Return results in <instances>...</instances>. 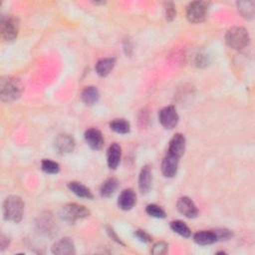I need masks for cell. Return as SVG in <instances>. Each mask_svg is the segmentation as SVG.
I'll return each mask as SVG.
<instances>
[{
  "instance_id": "1",
  "label": "cell",
  "mask_w": 255,
  "mask_h": 255,
  "mask_svg": "<svg viewBox=\"0 0 255 255\" xmlns=\"http://www.w3.org/2000/svg\"><path fill=\"white\" fill-rule=\"evenodd\" d=\"M23 91V85L17 78L6 76L0 80V97L3 102L10 103L17 100Z\"/></svg>"
},
{
  "instance_id": "2",
  "label": "cell",
  "mask_w": 255,
  "mask_h": 255,
  "mask_svg": "<svg viewBox=\"0 0 255 255\" xmlns=\"http://www.w3.org/2000/svg\"><path fill=\"white\" fill-rule=\"evenodd\" d=\"M24 201L18 195H9L3 203V215L6 220L19 223L23 218Z\"/></svg>"
},
{
  "instance_id": "3",
  "label": "cell",
  "mask_w": 255,
  "mask_h": 255,
  "mask_svg": "<svg viewBox=\"0 0 255 255\" xmlns=\"http://www.w3.org/2000/svg\"><path fill=\"white\" fill-rule=\"evenodd\" d=\"M225 41L230 48L234 50H242L249 45L250 37L245 28L235 26L227 31Z\"/></svg>"
},
{
  "instance_id": "4",
  "label": "cell",
  "mask_w": 255,
  "mask_h": 255,
  "mask_svg": "<svg viewBox=\"0 0 255 255\" xmlns=\"http://www.w3.org/2000/svg\"><path fill=\"white\" fill-rule=\"evenodd\" d=\"M20 22L15 15L2 16L0 21L1 39L5 42L14 41L19 33Z\"/></svg>"
},
{
  "instance_id": "5",
  "label": "cell",
  "mask_w": 255,
  "mask_h": 255,
  "mask_svg": "<svg viewBox=\"0 0 255 255\" xmlns=\"http://www.w3.org/2000/svg\"><path fill=\"white\" fill-rule=\"evenodd\" d=\"M60 214L65 221L69 223H75L78 220L88 217L90 215V211L84 205L68 203L62 207Z\"/></svg>"
},
{
  "instance_id": "6",
  "label": "cell",
  "mask_w": 255,
  "mask_h": 255,
  "mask_svg": "<svg viewBox=\"0 0 255 255\" xmlns=\"http://www.w3.org/2000/svg\"><path fill=\"white\" fill-rule=\"evenodd\" d=\"M209 10V3L205 1H193L186 7V17L191 23L203 22Z\"/></svg>"
},
{
  "instance_id": "7",
  "label": "cell",
  "mask_w": 255,
  "mask_h": 255,
  "mask_svg": "<svg viewBox=\"0 0 255 255\" xmlns=\"http://www.w3.org/2000/svg\"><path fill=\"white\" fill-rule=\"evenodd\" d=\"M36 227L39 232L46 236H54L57 233V224L50 212L39 214L36 220Z\"/></svg>"
},
{
  "instance_id": "8",
  "label": "cell",
  "mask_w": 255,
  "mask_h": 255,
  "mask_svg": "<svg viewBox=\"0 0 255 255\" xmlns=\"http://www.w3.org/2000/svg\"><path fill=\"white\" fill-rule=\"evenodd\" d=\"M158 120L164 128L171 129L177 125L179 117L175 108L173 106H168L160 110L158 114Z\"/></svg>"
},
{
  "instance_id": "9",
  "label": "cell",
  "mask_w": 255,
  "mask_h": 255,
  "mask_svg": "<svg viewBox=\"0 0 255 255\" xmlns=\"http://www.w3.org/2000/svg\"><path fill=\"white\" fill-rule=\"evenodd\" d=\"M176 208L187 218H195L198 215V209L195 203L187 196H182L177 200Z\"/></svg>"
},
{
  "instance_id": "10",
  "label": "cell",
  "mask_w": 255,
  "mask_h": 255,
  "mask_svg": "<svg viewBox=\"0 0 255 255\" xmlns=\"http://www.w3.org/2000/svg\"><path fill=\"white\" fill-rule=\"evenodd\" d=\"M55 147L61 154L70 153L75 148V139L68 133H61L56 137Z\"/></svg>"
},
{
  "instance_id": "11",
  "label": "cell",
  "mask_w": 255,
  "mask_h": 255,
  "mask_svg": "<svg viewBox=\"0 0 255 255\" xmlns=\"http://www.w3.org/2000/svg\"><path fill=\"white\" fill-rule=\"evenodd\" d=\"M178 162H179V157L167 152L161 162L162 174L165 177H173L177 172Z\"/></svg>"
},
{
  "instance_id": "12",
  "label": "cell",
  "mask_w": 255,
  "mask_h": 255,
  "mask_svg": "<svg viewBox=\"0 0 255 255\" xmlns=\"http://www.w3.org/2000/svg\"><path fill=\"white\" fill-rule=\"evenodd\" d=\"M85 140L86 142L88 143V145L94 149V150H99L103 147L104 145V137H103V134L102 132L95 128H89L85 131Z\"/></svg>"
},
{
  "instance_id": "13",
  "label": "cell",
  "mask_w": 255,
  "mask_h": 255,
  "mask_svg": "<svg viewBox=\"0 0 255 255\" xmlns=\"http://www.w3.org/2000/svg\"><path fill=\"white\" fill-rule=\"evenodd\" d=\"M52 252L57 255H73L75 254V245L71 238L64 237L57 241L53 247Z\"/></svg>"
},
{
  "instance_id": "14",
  "label": "cell",
  "mask_w": 255,
  "mask_h": 255,
  "mask_svg": "<svg viewBox=\"0 0 255 255\" xmlns=\"http://www.w3.org/2000/svg\"><path fill=\"white\" fill-rule=\"evenodd\" d=\"M185 145H186V140H185L184 135L181 133H176L169 140L167 152L171 153L177 157H180L184 153Z\"/></svg>"
},
{
  "instance_id": "15",
  "label": "cell",
  "mask_w": 255,
  "mask_h": 255,
  "mask_svg": "<svg viewBox=\"0 0 255 255\" xmlns=\"http://www.w3.org/2000/svg\"><path fill=\"white\" fill-rule=\"evenodd\" d=\"M151 166L149 164H145L142 166L138 177V188L141 193L145 194L149 191L151 186Z\"/></svg>"
},
{
  "instance_id": "16",
  "label": "cell",
  "mask_w": 255,
  "mask_h": 255,
  "mask_svg": "<svg viewBox=\"0 0 255 255\" xmlns=\"http://www.w3.org/2000/svg\"><path fill=\"white\" fill-rule=\"evenodd\" d=\"M135 202H136V195L134 191L130 188L123 190L118 199L119 207L123 210L131 209L134 206Z\"/></svg>"
},
{
  "instance_id": "17",
  "label": "cell",
  "mask_w": 255,
  "mask_h": 255,
  "mask_svg": "<svg viewBox=\"0 0 255 255\" xmlns=\"http://www.w3.org/2000/svg\"><path fill=\"white\" fill-rule=\"evenodd\" d=\"M121 157H122L121 146L117 142L112 143L109 146L108 152H107V161H108L109 167L111 169H116L118 167V165L120 164Z\"/></svg>"
},
{
  "instance_id": "18",
  "label": "cell",
  "mask_w": 255,
  "mask_h": 255,
  "mask_svg": "<svg viewBox=\"0 0 255 255\" xmlns=\"http://www.w3.org/2000/svg\"><path fill=\"white\" fill-rule=\"evenodd\" d=\"M193 240L199 245H210L218 241L214 230H201L193 235Z\"/></svg>"
},
{
  "instance_id": "19",
  "label": "cell",
  "mask_w": 255,
  "mask_h": 255,
  "mask_svg": "<svg viewBox=\"0 0 255 255\" xmlns=\"http://www.w3.org/2000/svg\"><path fill=\"white\" fill-rule=\"evenodd\" d=\"M115 65H116L115 58L101 59L96 65V72L99 76L106 77L113 71Z\"/></svg>"
},
{
  "instance_id": "20",
  "label": "cell",
  "mask_w": 255,
  "mask_h": 255,
  "mask_svg": "<svg viewBox=\"0 0 255 255\" xmlns=\"http://www.w3.org/2000/svg\"><path fill=\"white\" fill-rule=\"evenodd\" d=\"M68 187L73 193H75L79 197L87 198V199H93V197H94L92 191L87 186H85L83 183H81L79 181L69 182Z\"/></svg>"
},
{
  "instance_id": "21",
  "label": "cell",
  "mask_w": 255,
  "mask_h": 255,
  "mask_svg": "<svg viewBox=\"0 0 255 255\" xmlns=\"http://www.w3.org/2000/svg\"><path fill=\"white\" fill-rule=\"evenodd\" d=\"M82 101L88 105V106H93L96 103H98L99 99H100V94L99 91L96 87H86L81 95Z\"/></svg>"
},
{
  "instance_id": "22",
  "label": "cell",
  "mask_w": 255,
  "mask_h": 255,
  "mask_svg": "<svg viewBox=\"0 0 255 255\" xmlns=\"http://www.w3.org/2000/svg\"><path fill=\"white\" fill-rule=\"evenodd\" d=\"M118 185H119V181L117 178L110 177V178L106 179L100 187L101 196L106 197V198L112 196L115 193V191L117 190Z\"/></svg>"
},
{
  "instance_id": "23",
  "label": "cell",
  "mask_w": 255,
  "mask_h": 255,
  "mask_svg": "<svg viewBox=\"0 0 255 255\" xmlns=\"http://www.w3.org/2000/svg\"><path fill=\"white\" fill-rule=\"evenodd\" d=\"M238 11L240 14L245 18H252L254 15V7L255 2L254 1H238L237 2Z\"/></svg>"
},
{
  "instance_id": "24",
  "label": "cell",
  "mask_w": 255,
  "mask_h": 255,
  "mask_svg": "<svg viewBox=\"0 0 255 255\" xmlns=\"http://www.w3.org/2000/svg\"><path fill=\"white\" fill-rule=\"evenodd\" d=\"M110 128H111V129H113L114 131H116L118 133L125 134V133L129 132L130 125L125 119H116L110 124Z\"/></svg>"
},
{
  "instance_id": "25",
  "label": "cell",
  "mask_w": 255,
  "mask_h": 255,
  "mask_svg": "<svg viewBox=\"0 0 255 255\" xmlns=\"http://www.w3.org/2000/svg\"><path fill=\"white\" fill-rule=\"evenodd\" d=\"M170 228L177 234L182 237H189L191 235V231L189 227L181 220H174L170 222Z\"/></svg>"
},
{
  "instance_id": "26",
  "label": "cell",
  "mask_w": 255,
  "mask_h": 255,
  "mask_svg": "<svg viewBox=\"0 0 255 255\" xmlns=\"http://www.w3.org/2000/svg\"><path fill=\"white\" fill-rule=\"evenodd\" d=\"M41 168L44 172L49 174H56L60 171L59 163L51 159H43L41 162Z\"/></svg>"
},
{
  "instance_id": "27",
  "label": "cell",
  "mask_w": 255,
  "mask_h": 255,
  "mask_svg": "<svg viewBox=\"0 0 255 255\" xmlns=\"http://www.w3.org/2000/svg\"><path fill=\"white\" fill-rule=\"evenodd\" d=\"M145 211L148 215L155 217V218H164L165 217V211L156 204H148L145 208Z\"/></svg>"
},
{
  "instance_id": "28",
  "label": "cell",
  "mask_w": 255,
  "mask_h": 255,
  "mask_svg": "<svg viewBox=\"0 0 255 255\" xmlns=\"http://www.w3.org/2000/svg\"><path fill=\"white\" fill-rule=\"evenodd\" d=\"M164 10H165V17L168 21H172L176 16V9L172 2H165L164 3Z\"/></svg>"
},
{
  "instance_id": "29",
  "label": "cell",
  "mask_w": 255,
  "mask_h": 255,
  "mask_svg": "<svg viewBox=\"0 0 255 255\" xmlns=\"http://www.w3.org/2000/svg\"><path fill=\"white\" fill-rule=\"evenodd\" d=\"M167 243L163 242V241H159L157 243H155L153 246H152V249H151V253L154 254V255H162L164 253H166L167 251Z\"/></svg>"
},
{
  "instance_id": "30",
  "label": "cell",
  "mask_w": 255,
  "mask_h": 255,
  "mask_svg": "<svg viewBox=\"0 0 255 255\" xmlns=\"http://www.w3.org/2000/svg\"><path fill=\"white\" fill-rule=\"evenodd\" d=\"M134 235H135V237H136L138 240H140L141 242L147 243V242H150V241H151V237H150L149 234H148L146 231H144V230L137 229V230H135Z\"/></svg>"
},
{
  "instance_id": "31",
  "label": "cell",
  "mask_w": 255,
  "mask_h": 255,
  "mask_svg": "<svg viewBox=\"0 0 255 255\" xmlns=\"http://www.w3.org/2000/svg\"><path fill=\"white\" fill-rule=\"evenodd\" d=\"M218 240H225L231 236V232L227 229H216L214 230Z\"/></svg>"
},
{
  "instance_id": "32",
  "label": "cell",
  "mask_w": 255,
  "mask_h": 255,
  "mask_svg": "<svg viewBox=\"0 0 255 255\" xmlns=\"http://www.w3.org/2000/svg\"><path fill=\"white\" fill-rule=\"evenodd\" d=\"M8 244H9L8 238L6 236H4V235H1V237H0V247H1V250H4L8 246Z\"/></svg>"
}]
</instances>
